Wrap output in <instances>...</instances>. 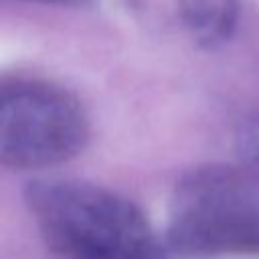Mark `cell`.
Here are the masks:
<instances>
[{"instance_id": "1", "label": "cell", "mask_w": 259, "mask_h": 259, "mask_svg": "<svg viewBox=\"0 0 259 259\" xmlns=\"http://www.w3.org/2000/svg\"><path fill=\"white\" fill-rule=\"evenodd\" d=\"M26 204L59 259H168L170 247L142 208L119 192L75 178H42Z\"/></svg>"}, {"instance_id": "2", "label": "cell", "mask_w": 259, "mask_h": 259, "mask_svg": "<svg viewBox=\"0 0 259 259\" xmlns=\"http://www.w3.org/2000/svg\"><path fill=\"white\" fill-rule=\"evenodd\" d=\"M166 245L188 259L259 257V176L227 166L182 176L170 198Z\"/></svg>"}, {"instance_id": "3", "label": "cell", "mask_w": 259, "mask_h": 259, "mask_svg": "<svg viewBox=\"0 0 259 259\" xmlns=\"http://www.w3.org/2000/svg\"><path fill=\"white\" fill-rule=\"evenodd\" d=\"M89 140L79 99L42 79H6L0 89V158L14 170L67 162Z\"/></svg>"}, {"instance_id": "4", "label": "cell", "mask_w": 259, "mask_h": 259, "mask_svg": "<svg viewBox=\"0 0 259 259\" xmlns=\"http://www.w3.org/2000/svg\"><path fill=\"white\" fill-rule=\"evenodd\" d=\"M178 14L198 45L217 47L235 32L239 0H178Z\"/></svg>"}, {"instance_id": "5", "label": "cell", "mask_w": 259, "mask_h": 259, "mask_svg": "<svg viewBox=\"0 0 259 259\" xmlns=\"http://www.w3.org/2000/svg\"><path fill=\"white\" fill-rule=\"evenodd\" d=\"M235 146L245 168L255 176H259V115L247 117L239 125Z\"/></svg>"}, {"instance_id": "6", "label": "cell", "mask_w": 259, "mask_h": 259, "mask_svg": "<svg viewBox=\"0 0 259 259\" xmlns=\"http://www.w3.org/2000/svg\"><path fill=\"white\" fill-rule=\"evenodd\" d=\"M42 2H69V0H42Z\"/></svg>"}]
</instances>
